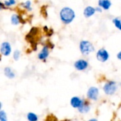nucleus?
Segmentation results:
<instances>
[{"instance_id": "nucleus-1", "label": "nucleus", "mask_w": 121, "mask_h": 121, "mask_svg": "<svg viewBox=\"0 0 121 121\" xmlns=\"http://www.w3.org/2000/svg\"><path fill=\"white\" fill-rule=\"evenodd\" d=\"M76 14L74 11L70 7H64L60 11V18L63 23L69 24L75 18Z\"/></svg>"}, {"instance_id": "nucleus-2", "label": "nucleus", "mask_w": 121, "mask_h": 121, "mask_svg": "<svg viewBox=\"0 0 121 121\" xmlns=\"http://www.w3.org/2000/svg\"><path fill=\"white\" fill-rule=\"evenodd\" d=\"M79 50L83 55H88L95 50L94 46L89 40H82L79 43Z\"/></svg>"}, {"instance_id": "nucleus-3", "label": "nucleus", "mask_w": 121, "mask_h": 121, "mask_svg": "<svg viewBox=\"0 0 121 121\" xmlns=\"http://www.w3.org/2000/svg\"><path fill=\"white\" fill-rule=\"evenodd\" d=\"M118 89L117 84L114 81H108L104 86V91L106 95H113Z\"/></svg>"}, {"instance_id": "nucleus-4", "label": "nucleus", "mask_w": 121, "mask_h": 121, "mask_svg": "<svg viewBox=\"0 0 121 121\" xmlns=\"http://www.w3.org/2000/svg\"><path fill=\"white\" fill-rule=\"evenodd\" d=\"M109 57L110 55L108 52L104 48L99 49L96 52V59L101 62H106L108 60Z\"/></svg>"}, {"instance_id": "nucleus-5", "label": "nucleus", "mask_w": 121, "mask_h": 121, "mask_svg": "<svg viewBox=\"0 0 121 121\" xmlns=\"http://www.w3.org/2000/svg\"><path fill=\"white\" fill-rule=\"evenodd\" d=\"M87 98L91 101H96L98 100L99 95V89L97 87L91 86L87 91Z\"/></svg>"}, {"instance_id": "nucleus-6", "label": "nucleus", "mask_w": 121, "mask_h": 121, "mask_svg": "<svg viewBox=\"0 0 121 121\" xmlns=\"http://www.w3.org/2000/svg\"><path fill=\"white\" fill-rule=\"evenodd\" d=\"M11 45L9 42H3L1 44L0 52L1 54L4 56H9L11 53Z\"/></svg>"}, {"instance_id": "nucleus-7", "label": "nucleus", "mask_w": 121, "mask_h": 121, "mask_svg": "<svg viewBox=\"0 0 121 121\" xmlns=\"http://www.w3.org/2000/svg\"><path fill=\"white\" fill-rule=\"evenodd\" d=\"M74 66L75 67V69L78 71H84V70H86L88 67H89V62L85 60H77L74 64Z\"/></svg>"}, {"instance_id": "nucleus-8", "label": "nucleus", "mask_w": 121, "mask_h": 121, "mask_svg": "<svg viewBox=\"0 0 121 121\" xmlns=\"http://www.w3.org/2000/svg\"><path fill=\"white\" fill-rule=\"evenodd\" d=\"M49 46L48 45H45L42 48L41 51L38 53V58L40 60H43L45 61L49 56Z\"/></svg>"}, {"instance_id": "nucleus-9", "label": "nucleus", "mask_w": 121, "mask_h": 121, "mask_svg": "<svg viewBox=\"0 0 121 121\" xmlns=\"http://www.w3.org/2000/svg\"><path fill=\"white\" fill-rule=\"evenodd\" d=\"M84 100H82L80 97L78 96H74L70 100V104L71 106L74 108H78L81 106V105L83 104Z\"/></svg>"}, {"instance_id": "nucleus-10", "label": "nucleus", "mask_w": 121, "mask_h": 121, "mask_svg": "<svg viewBox=\"0 0 121 121\" xmlns=\"http://www.w3.org/2000/svg\"><path fill=\"white\" fill-rule=\"evenodd\" d=\"M96 11V8H94V7H93L91 6H88L84 9L83 13H84V16L86 18H90L91 16L94 15Z\"/></svg>"}, {"instance_id": "nucleus-11", "label": "nucleus", "mask_w": 121, "mask_h": 121, "mask_svg": "<svg viewBox=\"0 0 121 121\" xmlns=\"http://www.w3.org/2000/svg\"><path fill=\"white\" fill-rule=\"evenodd\" d=\"M90 108H91V107H90L89 104L87 101H84L83 104L77 109H78L79 112L81 113H87L90 111Z\"/></svg>"}, {"instance_id": "nucleus-12", "label": "nucleus", "mask_w": 121, "mask_h": 121, "mask_svg": "<svg viewBox=\"0 0 121 121\" xmlns=\"http://www.w3.org/2000/svg\"><path fill=\"white\" fill-rule=\"evenodd\" d=\"M4 75L8 79H12L15 78V77H16V74H15L14 71L10 67H5L4 69Z\"/></svg>"}, {"instance_id": "nucleus-13", "label": "nucleus", "mask_w": 121, "mask_h": 121, "mask_svg": "<svg viewBox=\"0 0 121 121\" xmlns=\"http://www.w3.org/2000/svg\"><path fill=\"white\" fill-rule=\"evenodd\" d=\"M99 6L104 10H108L112 5L111 0H99L98 3Z\"/></svg>"}, {"instance_id": "nucleus-14", "label": "nucleus", "mask_w": 121, "mask_h": 121, "mask_svg": "<svg viewBox=\"0 0 121 121\" xmlns=\"http://www.w3.org/2000/svg\"><path fill=\"white\" fill-rule=\"evenodd\" d=\"M21 19L22 18H21V16L18 14L13 13L11 17V24H13L14 26H17L20 23H23V21H21Z\"/></svg>"}, {"instance_id": "nucleus-15", "label": "nucleus", "mask_w": 121, "mask_h": 121, "mask_svg": "<svg viewBox=\"0 0 121 121\" xmlns=\"http://www.w3.org/2000/svg\"><path fill=\"white\" fill-rule=\"evenodd\" d=\"M27 119L29 121H37L38 120V117L35 113L30 112L27 114Z\"/></svg>"}, {"instance_id": "nucleus-16", "label": "nucleus", "mask_w": 121, "mask_h": 121, "mask_svg": "<svg viewBox=\"0 0 121 121\" xmlns=\"http://www.w3.org/2000/svg\"><path fill=\"white\" fill-rule=\"evenodd\" d=\"M113 23L115 25L116 28H117L118 30H121V18H115L113 19Z\"/></svg>"}, {"instance_id": "nucleus-17", "label": "nucleus", "mask_w": 121, "mask_h": 121, "mask_svg": "<svg viewBox=\"0 0 121 121\" xmlns=\"http://www.w3.org/2000/svg\"><path fill=\"white\" fill-rule=\"evenodd\" d=\"M21 5L26 9H27L28 11H31L32 10V7H31V2L30 1H26V2L21 3Z\"/></svg>"}, {"instance_id": "nucleus-18", "label": "nucleus", "mask_w": 121, "mask_h": 121, "mask_svg": "<svg viewBox=\"0 0 121 121\" xmlns=\"http://www.w3.org/2000/svg\"><path fill=\"white\" fill-rule=\"evenodd\" d=\"M21 57V52L18 50H16L13 53V58L15 61H18Z\"/></svg>"}, {"instance_id": "nucleus-19", "label": "nucleus", "mask_w": 121, "mask_h": 121, "mask_svg": "<svg viewBox=\"0 0 121 121\" xmlns=\"http://www.w3.org/2000/svg\"><path fill=\"white\" fill-rule=\"evenodd\" d=\"M16 4V0H7L4 1V4L6 5V7H9L11 6H13Z\"/></svg>"}, {"instance_id": "nucleus-20", "label": "nucleus", "mask_w": 121, "mask_h": 121, "mask_svg": "<svg viewBox=\"0 0 121 121\" xmlns=\"http://www.w3.org/2000/svg\"><path fill=\"white\" fill-rule=\"evenodd\" d=\"M0 121H7V116L6 113L3 111L1 110L0 111Z\"/></svg>"}, {"instance_id": "nucleus-21", "label": "nucleus", "mask_w": 121, "mask_h": 121, "mask_svg": "<svg viewBox=\"0 0 121 121\" xmlns=\"http://www.w3.org/2000/svg\"><path fill=\"white\" fill-rule=\"evenodd\" d=\"M102 8L101 7V6H98V7H96V12H99V13H101V12H102Z\"/></svg>"}, {"instance_id": "nucleus-22", "label": "nucleus", "mask_w": 121, "mask_h": 121, "mask_svg": "<svg viewBox=\"0 0 121 121\" xmlns=\"http://www.w3.org/2000/svg\"><path fill=\"white\" fill-rule=\"evenodd\" d=\"M117 58H118L119 60H121V51H120V52L117 54Z\"/></svg>"}, {"instance_id": "nucleus-23", "label": "nucleus", "mask_w": 121, "mask_h": 121, "mask_svg": "<svg viewBox=\"0 0 121 121\" xmlns=\"http://www.w3.org/2000/svg\"><path fill=\"white\" fill-rule=\"evenodd\" d=\"M6 9V5L4 4V3L1 2V9Z\"/></svg>"}]
</instances>
